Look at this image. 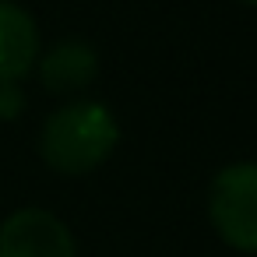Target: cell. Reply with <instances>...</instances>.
Returning a JSON list of instances; mask_svg holds the SVG:
<instances>
[{"label":"cell","mask_w":257,"mask_h":257,"mask_svg":"<svg viewBox=\"0 0 257 257\" xmlns=\"http://www.w3.org/2000/svg\"><path fill=\"white\" fill-rule=\"evenodd\" d=\"M120 141L116 116L102 102H67L60 106L39 134V155L50 169L64 176H81L102 166Z\"/></svg>","instance_id":"obj_1"},{"label":"cell","mask_w":257,"mask_h":257,"mask_svg":"<svg viewBox=\"0 0 257 257\" xmlns=\"http://www.w3.org/2000/svg\"><path fill=\"white\" fill-rule=\"evenodd\" d=\"M208 218L225 246L257 253V162H232L211 180Z\"/></svg>","instance_id":"obj_2"},{"label":"cell","mask_w":257,"mask_h":257,"mask_svg":"<svg viewBox=\"0 0 257 257\" xmlns=\"http://www.w3.org/2000/svg\"><path fill=\"white\" fill-rule=\"evenodd\" d=\"M0 257H78L71 229L46 208H18L0 225Z\"/></svg>","instance_id":"obj_3"},{"label":"cell","mask_w":257,"mask_h":257,"mask_svg":"<svg viewBox=\"0 0 257 257\" xmlns=\"http://www.w3.org/2000/svg\"><path fill=\"white\" fill-rule=\"evenodd\" d=\"M39 60V29L32 15L11 0H0V81L25 78Z\"/></svg>","instance_id":"obj_4"},{"label":"cell","mask_w":257,"mask_h":257,"mask_svg":"<svg viewBox=\"0 0 257 257\" xmlns=\"http://www.w3.org/2000/svg\"><path fill=\"white\" fill-rule=\"evenodd\" d=\"M95 74H99V57L81 39H64L53 50H46V57L39 60V78L57 95L81 92L85 85H92Z\"/></svg>","instance_id":"obj_5"},{"label":"cell","mask_w":257,"mask_h":257,"mask_svg":"<svg viewBox=\"0 0 257 257\" xmlns=\"http://www.w3.org/2000/svg\"><path fill=\"white\" fill-rule=\"evenodd\" d=\"M22 92H18V81H0V116L11 120L22 113Z\"/></svg>","instance_id":"obj_6"},{"label":"cell","mask_w":257,"mask_h":257,"mask_svg":"<svg viewBox=\"0 0 257 257\" xmlns=\"http://www.w3.org/2000/svg\"><path fill=\"white\" fill-rule=\"evenodd\" d=\"M243 4H257V0H243Z\"/></svg>","instance_id":"obj_7"}]
</instances>
